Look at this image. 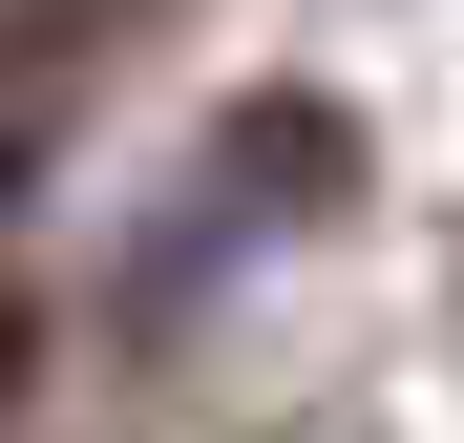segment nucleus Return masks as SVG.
<instances>
[{
	"label": "nucleus",
	"instance_id": "1",
	"mask_svg": "<svg viewBox=\"0 0 464 443\" xmlns=\"http://www.w3.org/2000/svg\"><path fill=\"white\" fill-rule=\"evenodd\" d=\"M0 401H22V317H0Z\"/></svg>",
	"mask_w": 464,
	"mask_h": 443
}]
</instances>
